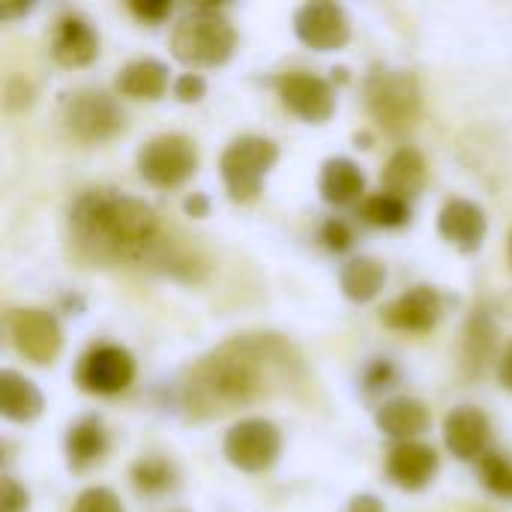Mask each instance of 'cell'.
Returning a JSON list of instances; mask_svg holds the SVG:
<instances>
[{"label":"cell","instance_id":"cell-1","mask_svg":"<svg viewBox=\"0 0 512 512\" xmlns=\"http://www.w3.org/2000/svg\"><path fill=\"white\" fill-rule=\"evenodd\" d=\"M303 381V357L279 333H246L222 342L180 381L186 420L207 423L267 402Z\"/></svg>","mask_w":512,"mask_h":512},{"label":"cell","instance_id":"cell-2","mask_svg":"<svg viewBox=\"0 0 512 512\" xmlns=\"http://www.w3.org/2000/svg\"><path fill=\"white\" fill-rule=\"evenodd\" d=\"M69 237L93 264H135L159 243V219L144 201L96 189L75 201L69 213Z\"/></svg>","mask_w":512,"mask_h":512},{"label":"cell","instance_id":"cell-3","mask_svg":"<svg viewBox=\"0 0 512 512\" xmlns=\"http://www.w3.org/2000/svg\"><path fill=\"white\" fill-rule=\"evenodd\" d=\"M237 45L234 24L216 6H195L174 24L171 51L189 66H222Z\"/></svg>","mask_w":512,"mask_h":512},{"label":"cell","instance_id":"cell-4","mask_svg":"<svg viewBox=\"0 0 512 512\" xmlns=\"http://www.w3.org/2000/svg\"><path fill=\"white\" fill-rule=\"evenodd\" d=\"M420 102V84L408 69H375L366 78V108L387 132L414 129Z\"/></svg>","mask_w":512,"mask_h":512},{"label":"cell","instance_id":"cell-5","mask_svg":"<svg viewBox=\"0 0 512 512\" xmlns=\"http://www.w3.org/2000/svg\"><path fill=\"white\" fill-rule=\"evenodd\" d=\"M279 159V147L270 138L261 135H243L237 141L228 144V150L222 153V180L225 189L234 201H252L261 192V183L267 177V171L276 165Z\"/></svg>","mask_w":512,"mask_h":512},{"label":"cell","instance_id":"cell-6","mask_svg":"<svg viewBox=\"0 0 512 512\" xmlns=\"http://www.w3.org/2000/svg\"><path fill=\"white\" fill-rule=\"evenodd\" d=\"M198 168V147L192 138L168 132V135H156L150 138L141 150H138V171L147 183L153 186H180L183 180H189Z\"/></svg>","mask_w":512,"mask_h":512},{"label":"cell","instance_id":"cell-7","mask_svg":"<svg viewBox=\"0 0 512 512\" xmlns=\"http://www.w3.org/2000/svg\"><path fill=\"white\" fill-rule=\"evenodd\" d=\"M6 333L12 348L36 366L54 363L63 348L60 324L45 309H12L6 315Z\"/></svg>","mask_w":512,"mask_h":512},{"label":"cell","instance_id":"cell-8","mask_svg":"<svg viewBox=\"0 0 512 512\" xmlns=\"http://www.w3.org/2000/svg\"><path fill=\"white\" fill-rule=\"evenodd\" d=\"M282 453V435L267 420H243L225 435V456L234 468L258 474L267 471Z\"/></svg>","mask_w":512,"mask_h":512},{"label":"cell","instance_id":"cell-9","mask_svg":"<svg viewBox=\"0 0 512 512\" xmlns=\"http://www.w3.org/2000/svg\"><path fill=\"white\" fill-rule=\"evenodd\" d=\"M63 120L72 135L81 141H105L123 129L120 105L102 90H78L63 111Z\"/></svg>","mask_w":512,"mask_h":512},{"label":"cell","instance_id":"cell-10","mask_svg":"<svg viewBox=\"0 0 512 512\" xmlns=\"http://www.w3.org/2000/svg\"><path fill=\"white\" fill-rule=\"evenodd\" d=\"M132 378H135V360L120 345H99L87 351L78 366V384L87 393H99V396H114L126 390Z\"/></svg>","mask_w":512,"mask_h":512},{"label":"cell","instance_id":"cell-11","mask_svg":"<svg viewBox=\"0 0 512 512\" xmlns=\"http://www.w3.org/2000/svg\"><path fill=\"white\" fill-rule=\"evenodd\" d=\"M297 36L315 51H336L351 39V21L336 3H306L294 15Z\"/></svg>","mask_w":512,"mask_h":512},{"label":"cell","instance_id":"cell-12","mask_svg":"<svg viewBox=\"0 0 512 512\" xmlns=\"http://www.w3.org/2000/svg\"><path fill=\"white\" fill-rule=\"evenodd\" d=\"M279 96L285 102V108H291L297 117L309 120V123H324L330 120L333 108H336V96L333 87L312 72H288L279 78Z\"/></svg>","mask_w":512,"mask_h":512},{"label":"cell","instance_id":"cell-13","mask_svg":"<svg viewBox=\"0 0 512 512\" xmlns=\"http://www.w3.org/2000/svg\"><path fill=\"white\" fill-rule=\"evenodd\" d=\"M444 441L459 459H483L492 441V423L480 408L462 405L444 420Z\"/></svg>","mask_w":512,"mask_h":512},{"label":"cell","instance_id":"cell-14","mask_svg":"<svg viewBox=\"0 0 512 512\" xmlns=\"http://www.w3.org/2000/svg\"><path fill=\"white\" fill-rule=\"evenodd\" d=\"M438 318H441V297L426 285L402 294L381 315V321L390 330H402V333H426L438 324Z\"/></svg>","mask_w":512,"mask_h":512},{"label":"cell","instance_id":"cell-15","mask_svg":"<svg viewBox=\"0 0 512 512\" xmlns=\"http://www.w3.org/2000/svg\"><path fill=\"white\" fill-rule=\"evenodd\" d=\"M438 471V453L429 447V444H420V441H405V444H396L390 450V459H387V474L390 480L399 486V489H408V492H420L432 483Z\"/></svg>","mask_w":512,"mask_h":512},{"label":"cell","instance_id":"cell-16","mask_svg":"<svg viewBox=\"0 0 512 512\" xmlns=\"http://www.w3.org/2000/svg\"><path fill=\"white\" fill-rule=\"evenodd\" d=\"M99 51V39L87 18L81 15H63L54 24L51 36V54L60 66H87Z\"/></svg>","mask_w":512,"mask_h":512},{"label":"cell","instance_id":"cell-17","mask_svg":"<svg viewBox=\"0 0 512 512\" xmlns=\"http://www.w3.org/2000/svg\"><path fill=\"white\" fill-rule=\"evenodd\" d=\"M438 228H441L444 240H450L453 246H459L465 252H474V249H480V243L486 237V213L474 201L453 198L444 204Z\"/></svg>","mask_w":512,"mask_h":512},{"label":"cell","instance_id":"cell-18","mask_svg":"<svg viewBox=\"0 0 512 512\" xmlns=\"http://www.w3.org/2000/svg\"><path fill=\"white\" fill-rule=\"evenodd\" d=\"M384 186L390 195H396L402 201L420 195V189L426 186V159L420 156V150H414V147L396 150L384 168Z\"/></svg>","mask_w":512,"mask_h":512},{"label":"cell","instance_id":"cell-19","mask_svg":"<svg viewBox=\"0 0 512 512\" xmlns=\"http://www.w3.org/2000/svg\"><path fill=\"white\" fill-rule=\"evenodd\" d=\"M0 411L6 420L30 423L42 414V393L18 372H0Z\"/></svg>","mask_w":512,"mask_h":512},{"label":"cell","instance_id":"cell-20","mask_svg":"<svg viewBox=\"0 0 512 512\" xmlns=\"http://www.w3.org/2000/svg\"><path fill=\"white\" fill-rule=\"evenodd\" d=\"M378 426H381L384 435L399 438V441L405 444V441L417 438L420 432H426V426H429V411H426L423 402L408 399V396L390 399V402L378 411Z\"/></svg>","mask_w":512,"mask_h":512},{"label":"cell","instance_id":"cell-21","mask_svg":"<svg viewBox=\"0 0 512 512\" xmlns=\"http://www.w3.org/2000/svg\"><path fill=\"white\" fill-rule=\"evenodd\" d=\"M366 177L351 159H330L321 171V195L327 204H351L363 195Z\"/></svg>","mask_w":512,"mask_h":512},{"label":"cell","instance_id":"cell-22","mask_svg":"<svg viewBox=\"0 0 512 512\" xmlns=\"http://www.w3.org/2000/svg\"><path fill=\"white\" fill-rule=\"evenodd\" d=\"M165 84H168V69L159 60H150V57L147 60H132L117 75L120 93H126L132 99H159L165 93Z\"/></svg>","mask_w":512,"mask_h":512},{"label":"cell","instance_id":"cell-23","mask_svg":"<svg viewBox=\"0 0 512 512\" xmlns=\"http://www.w3.org/2000/svg\"><path fill=\"white\" fill-rule=\"evenodd\" d=\"M387 279V270L378 258H354L342 267V291L345 297H351L354 303H369L381 294Z\"/></svg>","mask_w":512,"mask_h":512},{"label":"cell","instance_id":"cell-24","mask_svg":"<svg viewBox=\"0 0 512 512\" xmlns=\"http://www.w3.org/2000/svg\"><path fill=\"white\" fill-rule=\"evenodd\" d=\"M495 351V324L486 312H477L465 330V348H462V366H465V375H480L483 366L489 363Z\"/></svg>","mask_w":512,"mask_h":512},{"label":"cell","instance_id":"cell-25","mask_svg":"<svg viewBox=\"0 0 512 512\" xmlns=\"http://www.w3.org/2000/svg\"><path fill=\"white\" fill-rule=\"evenodd\" d=\"M108 441H105V432L96 420H81L69 429V441H66V450H69V462L72 468H87L93 462L102 459Z\"/></svg>","mask_w":512,"mask_h":512},{"label":"cell","instance_id":"cell-26","mask_svg":"<svg viewBox=\"0 0 512 512\" xmlns=\"http://www.w3.org/2000/svg\"><path fill=\"white\" fill-rule=\"evenodd\" d=\"M363 216H366V222H372L378 228H399L408 222L411 213H408V201H402L390 192H378V195L366 198Z\"/></svg>","mask_w":512,"mask_h":512},{"label":"cell","instance_id":"cell-27","mask_svg":"<svg viewBox=\"0 0 512 512\" xmlns=\"http://www.w3.org/2000/svg\"><path fill=\"white\" fill-rule=\"evenodd\" d=\"M480 477L495 495L512 498V462L504 453H486L480 459Z\"/></svg>","mask_w":512,"mask_h":512},{"label":"cell","instance_id":"cell-28","mask_svg":"<svg viewBox=\"0 0 512 512\" xmlns=\"http://www.w3.org/2000/svg\"><path fill=\"white\" fill-rule=\"evenodd\" d=\"M132 480L141 492H165L171 486V468L162 459H144L135 465Z\"/></svg>","mask_w":512,"mask_h":512},{"label":"cell","instance_id":"cell-29","mask_svg":"<svg viewBox=\"0 0 512 512\" xmlns=\"http://www.w3.org/2000/svg\"><path fill=\"white\" fill-rule=\"evenodd\" d=\"M72 512H123V510H120V501H117V495H114L111 489L96 486V489H87V492H81V495H78V501H75Z\"/></svg>","mask_w":512,"mask_h":512},{"label":"cell","instance_id":"cell-30","mask_svg":"<svg viewBox=\"0 0 512 512\" xmlns=\"http://www.w3.org/2000/svg\"><path fill=\"white\" fill-rule=\"evenodd\" d=\"M204 78L198 75V72H186V75H180L177 78V84H174V93H177V99H183V102H198L201 96H204Z\"/></svg>","mask_w":512,"mask_h":512},{"label":"cell","instance_id":"cell-31","mask_svg":"<svg viewBox=\"0 0 512 512\" xmlns=\"http://www.w3.org/2000/svg\"><path fill=\"white\" fill-rule=\"evenodd\" d=\"M351 240H354V234H351V228H348L342 219H330V222L324 225V243H327L330 249L342 252V249L351 246Z\"/></svg>","mask_w":512,"mask_h":512},{"label":"cell","instance_id":"cell-32","mask_svg":"<svg viewBox=\"0 0 512 512\" xmlns=\"http://www.w3.org/2000/svg\"><path fill=\"white\" fill-rule=\"evenodd\" d=\"M27 510V495L18 489L12 480H3V498H0V512H24Z\"/></svg>","mask_w":512,"mask_h":512},{"label":"cell","instance_id":"cell-33","mask_svg":"<svg viewBox=\"0 0 512 512\" xmlns=\"http://www.w3.org/2000/svg\"><path fill=\"white\" fill-rule=\"evenodd\" d=\"M132 12H135V15H141V18L159 21L162 15H168V12H171V6H168V3H132Z\"/></svg>","mask_w":512,"mask_h":512},{"label":"cell","instance_id":"cell-34","mask_svg":"<svg viewBox=\"0 0 512 512\" xmlns=\"http://www.w3.org/2000/svg\"><path fill=\"white\" fill-rule=\"evenodd\" d=\"M348 512H384V507H381V501H378V498H372V495H360V498H354V501H351Z\"/></svg>","mask_w":512,"mask_h":512},{"label":"cell","instance_id":"cell-35","mask_svg":"<svg viewBox=\"0 0 512 512\" xmlns=\"http://www.w3.org/2000/svg\"><path fill=\"white\" fill-rule=\"evenodd\" d=\"M501 384L512 390V342L507 345V351H504V357H501Z\"/></svg>","mask_w":512,"mask_h":512},{"label":"cell","instance_id":"cell-36","mask_svg":"<svg viewBox=\"0 0 512 512\" xmlns=\"http://www.w3.org/2000/svg\"><path fill=\"white\" fill-rule=\"evenodd\" d=\"M15 12H27V6H0V15H15Z\"/></svg>","mask_w":512,"mask_h":512},{"label":"cell","instance_id":"cell-37","mask_svg":"<svg viewBox=\"0 0 512 512\" xmlns=\"http://www.w3.org/2000/svg\"><path fill=\"white\" fill-rule=\"evenodd\" d=\"M186 207H189V210H198V213H204V201H186Z\"/></svg>","mask_w":512,"mask_h":512},{"label":"cell","instance_id":"cell-38","mask_svg":"<svg viewBox=\"0 0 512 512\" xmlns=\"http://www.w3.org/2000/svg\"><path fill=\"white\" fill-rule=\"evenodd\" d=\"M510 252H512V243H510Z\"/></svg>","mask_w":512,"mask_h":512}]
</instances>
